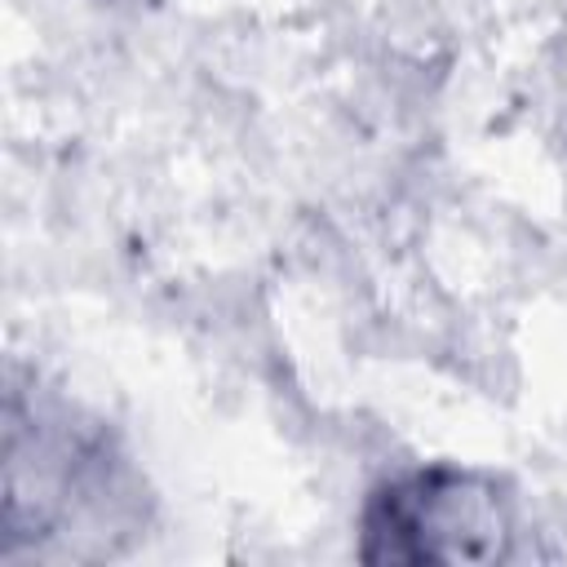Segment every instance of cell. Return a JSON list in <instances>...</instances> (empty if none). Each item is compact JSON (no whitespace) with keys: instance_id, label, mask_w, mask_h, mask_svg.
Segmentation results:
<instances>
[{"instance_id":"6da1fadb","label":"cell","mask_w":567,"mask_h":567,"mask_svg":"<svg viewBox=\"0 0 567 567\" xmlns=\"http://www.w3.org/2000/svg\"><path fill=\"white\" fill-rule=\"evenodd\" d=\"M514 540L509 492L465 465H421L372 487L359 518L368 563H492Z\"/></svg>"}]
</instances>
